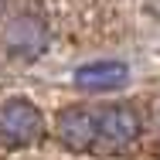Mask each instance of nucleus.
Returning <instances> with one entry per match:
<instances>
[{
  "mask_svg": "<svg viewBox=\"0 0 160 160\" xmlns=\"http://www.w3.org/2000/svg\"><path fill=\"white\" fill-rule=\"evenodd\" d=\"M48 44H51V31L34 14H21L3 28V48L17 62H38L48 51Z\"/></svg>",
  "mask_w": 160,
  "mask_h": 160,
  "instance_id": "f257e3e1",
  "label": "nucleus"
},
{
  "mask_svg": "<svg viewBox=\"0 0 160 160\" xmlns=\"http://www.w3.org/2000/svg\"><path fill=\"white\" fill-rule=\"evenodd\" d=\"M44 129V119H41V109L28 102V99H7L0 106V133L14 143H28V140H38Z\"/></svg>",
  "mask_w": 160,
  "mask_h": 160,
  "instance_id": "f03ea898",
  "label": "nucleus"
},
{
  "mask_svg": "<svg viewBox=\"0 0 160 160\" xmlns=\"http://www.w3.org/2000/svg\"><path fill=\"white\" fill-rule=\"evenodd\" d=\"M99 123V143L106 150H126L140 136V116L129 106H109L96 116Z\"/></svg>",
  "mask_w": 160,
  "mask_h": 160,
  "instance_id": "7ed1b4c3",
  "label": "nucleus"
},
{
  "mask_svg": "<svg viewBox=\"0 0 160 160\" xmlns=\"http://www.w3.org/2000/svg\"><path fill=\"white\" fill-rule=\"evenodd\" d=\"M58 140L68 150H89L99 140V123L85 106H68L58 112Z\"/></svg>",
  "mask_w": 160,
  "mask_h": 160,
  "instance_id": "20e7f679",
  "label": "nucleus"
},
{
  "mask_svg": "<svg viewBox=\"0 0 160 160\" xmlns=\"http://www.w3.org/2000/svg\"><path fill=\"white\" fill-rule=\"evenodd\" d=\"M129 68L123 62H92L75 68V85L85 89V92H109V89H119L126 85Z\"/></svg>",
  "mask_w": 160,
  "mask_h": 160,
  "instance_id": "39448f33",
  "label": "nucleus"
},
{
  "mask_svg": "<svg viewBox=\"0 0 160 160\" xmlns=\"http://www.w3.org/2000/svg\"><path fill=\"white\" fill-rule=\"evenodd\" d=\"M3 7H7V0H0V14H3Z\"/></svg>",
  "mask_w": 160,
  "mask_h": 160,
  "instance_id": "423d86ee",
  "label": "nucleus"
}]
</instances>
